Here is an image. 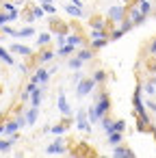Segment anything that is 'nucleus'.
Segmentation results:
<instances>
[{"label":"nucleus","mask_w":156,"mask_h":158,"mask_svg":"<svg viewBox=\"0 0 156 158\" xmlns=\"http://www.w3.org/2000/svg\"><path fill=\"white\" fill-rule=\"evenodd\" d=\"M98 123H102V130H104L106 134H108V132H113V119H108L106 115H104V117H102Z\"/></svg>","instance_id":"aec40b11"},{"label":"nucleus","mask_w":156,"mask_h":158,"mask_svg":"<svg viewBox=\"0 0 156 158\" xmlns=\"http://www.w3.org/2000/svg\"><path fill=\"white\" fill-rule=\"evenodd\" d=\"M63 9L70 13V15H74V18H82V7H78V5H63Z\"/></svg>","instance_id":"2eb2a0df"},{"label":"nucleus","mask_w":156,"mask_h":158,"mask_svg":"<svg viewBox=\"0 0 156 158\" xmlns=\"http://www.w3.org/2000/svg\"><path fill=\"white\" fill-rule=\"evenodd\" d=\"M91 56H93V54H91V50H80V52H78V59H80L82 63H85V61H89Z\"/></svg>","instance_id":"c756f323"},{"label":"nucleus","mask_w":156,"mask_h":158,"mask_svg":"<svg viewBox=\"0 0 156 158\" xmlns=\"http://www.w3.org/2000/svg\"><path fill=\"white\" fill-rule=\"evenodd\" d=\"M150 52H152V54H154V56H156V39H154V41H152V46H150Z\"/></svg>","instance_id":"ea45409f"},{"label":"nucleus","mask_w":156,"mask_h":158,"mask_svg":"<svg viewBox=\"0 0 156 158\" xmlns=\"http://www.w3.org/2000/svg\"><path fill=\"white\" fill-rule=\"evenodd\" d=\"M37 117H39V106H31V108L24 113V121H26V126H35Z\"/></svg>","instance_id":"9b49d317"},{"label":"nucleus","mask_w":156,"mask_h":158,"mask_svg":"<svg viewBox=\"0 0 156 158\" xmlns=\"http://www.w3.org/2000/svg\"><path fill=\"white\" fill-rule=\"evenodd\" d=\"M9 52H13V54H20V56H33V50H31L28 46H24V44H11Z\"/></svg>","instance_id":"1a4fd4ad"},{"label":"nucleus","mask_w":156,"mask_h":158,"mask_svg":"<svg viewBox=\"0 0 156 158\" xmlns=\"http://www.w3.org/2000/svg\"><path fill=\"white\" fill-rule=\"evenodd\" d=\"M100 37H104V31L102 28H93L91 31V39H100Z\"/></svg>","instance_id":"e433bc0d"},{"label":"nucleus","mask_w":156,"mask_h":158,"mask_svg":"<svg viewBox=\"0 0 156 158\" xmlns=\"http://www.w3.org/2000/svg\"><path fill=\"white\" fill-rule=\"evenodd\" d=\"M48 78H50V69H44V67H39V69L33 74L31 82H35V85H46V82H48Z\"/></svg>","instance_id":"0eeeda50"},{"label":"nucleus","mask_w":156,"mask_h":158,"mask_svg":"<svg viewBox=\"0 0 156 158\" xmlns=\"http://www.w3.org/2000/svg\"><path fill=\"white\" fill-rule=\"evenodd\" d=\"M93 89H95L93 78H80V80H78V87H76V95H78V98H85V95H89Z\"/></svg>","instance_id":"f03ea898"},{"label":"nucleus","mask_w":156,"mask_h":158,"mask_svg":"<svg viewBox=\"0 0 156 158\" xmlns=\"http://www.w3.org/2000/svg\"><path fill=\"white\" fill-rule=\"evenodd\" d=\"M35 35V28L33 26H26V28H20V31H15V39H28V37H33Z\"/></svg>","instance_id":"4468645a"},{"label":"nucleus","mask_w":156,"mask_h":158,"mask_svg":"<svg viewBox=\"0 0 156 158\" xmlns=\"http://www.w3.org/2000/svg\"><path fill=\"white\" fill-rule=\"evenodd\" d=\"M130 20H132V24H141V22L145 20V15H143V13H141L139 9H134V11L130 13Z\"/></svg>","instance_id":"5701e85b"},{"label":"nucleus","mask_w":156,"mask_h":158,"mask_svg":"<svg viewBox=\"0 0 156 158\" xmlns=\"http://www.w3.org/2000/svg\"><path fill=\"white\" fill-rule=\"evenodd\" d=\"M108 18H111V22H121L126 18V7H111Z\"/></svg>","instance_id":"6e6552de"},{"label":"nucleus","mask_w":156,"mask_h":158,"mask_svg":"<svg viewBox=\"0 0 156 158\" xmlns=\"http://www.w3.org/2000/svg\"><path fill=\"white\" fill-rule=\"evenodd\" d=\"M0 61L7 63V65H15V59H13V56H11V52H9V50H5L2 46H0Z\"/></svg>","instance_id":"dca6fc26"},{"label":"nucleus","mask_w":156,"mask_h":158,"mask_svg":"<svg viewBox=\"0 0 156 158\" xmlns=\"http://www.w3.org/2000/svg\"><path fill=\"white\" fill-rule=\"evenodd\" d=\"M152 82H154V85H156V76H154V80H152Z\"/></svg>","instance_id":"79ce46f5"},{"label":"nucleus","mask_w":156,"mask_h":158,"mask_svg":"<svg viewBox=\"0 0 156 158\" xmlns=\"http://www.w3.org/2000/svg\"><path fill=\"white\" fill-rule=\"evenodd\" d=\"M115 149H113V156H117V158H128V156H134V152L130 149V147H119V145H113Z\"/></svg>","instance_id":"ddd939ff"},{"label":"nucleus","mask_w":156,"mask_h":158,"mask_svg":"<svg viewBox=\"0 0 156 158\" xmlns=\"http://www.w3.org/2000/svg\"><path fill=\"white\" fill-rule=\"evenodd\" d=\"M9 22V18H7V13H0V26H5Z\"/></svg>","instance_id":"4c0bfd02"},{"label":"nucleus","mask_w":156,"mask_h":158,"mask_svg":"<svg viewBox=\"0 0 156 158\" xmlns=\"http://www.w3.org/2000/svg\"><path fill=\"white\" fill-rule=\"evenodd\" d=\"M121 35H124V31H121V28H119V31H115V33H113V39H119V37H121Z\"/></svg>","instance_id":"58836bf2"},{"label":"nucleus","mask_w":156,"mask_h":158,"mask_svg":"<svg viewBox=\"0 0 156 158\" xmlns=\"http://www.w3.org/2000/svg\"><path fill=\"white\" fill-rule=\"evenodd\" d=\"M124 130H126V121H124V119L113 121V132H124Z\"/></svg>","instance_id":"a878e982"},{"label":"nucleus","mask_w":156,"mask_h":158,"mask_svg":"<svg viewBox=\"0 0 156 158\" xmlns=\"http://www.w3.org/2000/svg\"><path fill=\"white\" fill-rule=\"evenodd\" d=\"M91 28H104V22L100 18H91Z\"/></svg>","instance_id":"473e14b6"},{"label":"nucleus","mask_w":156,"mask_h":158,"mask_svg":"<svg viewBox=\"0 0 156 158\" xmlns=\"http://www.w3.org/2000/svg\"><path fill=\"white\" fill-rule=\"evenodd\" d=\"M46 154H67V149H65V141L61 139V134H59L57 141H52V143L46 147Z\"/></svg>","instance_id":"39448f33"},{"label":"nucleus","mask_w":156,"mask_h":158,"mask_svg":"<svg viewBox=\"0 0 156 158\" xmlns=\"http://www.w3.org/2000/svg\"><path fill=\"white\" fill-rule=\"evenodd\" d=\"M76 48H72V46H67V44H63V46H59V56H67V54H72Z\"/></svg>","instance_id":"393cba45"},{"label":"nucleus","mask_w":156,"mask_h":158,"mask_svg":"<svg viewBox=\"0 0 156 158\" xmlns=\"http://www.w3.org/2000/svg\"><path fill=\"white\" fill-rule=\"evenodd\" d=\"M154 15H156V13H154Z\"/></svg>","instance_id":"c03bdc74"},{"label":"nucleus","mask_w":156,"mask_h":158,"mask_svg":"<svg viewBox=\"0 0 156 158\" xmlns=\"http://www.w3.org/2000/svg\"><path fill=\"white\" fill-rule=\"evenodd\" d=\"M2 13H7V18H9V22H15L18 18H20V11L11 5V2H5V7H2Z\"/></svg>","instance_id":"f8f14e48"},{"label":"nucleus","mask_w":156,"mask_h":158,"mask_svg":"<svg viewBox=\"0 0 156 158\" xmlns=\"http://www.w3.org/2000/svg\"><path fill=\"white\" fill-rule=\"evenodd\" d=\"M139 11H141V13L147 18V15L152 13V5L147 2V0H141V2H139Z\"/></svg>","instance_id":"4be33fe9"},{"label":"nucleus","mask_w":156,"mask_h":158,"mask_svg":"<svg viewBox=\"0 0 156 158\" xmlns=\"http://www.w3.org/2000/svg\"><path fill=\"white\" fill-rule=\"evenodd\" d=\"M121 22H124V24H121V31H124V33H128V31L134 26V24H132V20H121Z\"/></svg>","instance_id":"c9c22d12"},{"label":"nucleus","mask_w":156,"mask_h":158,"mask_svg":"<svg viewBox=\"0 0 156 158\" xmlns=\"http://www.w3.org/2000/svg\"><path fill=\"white\" fill-rule=\"evenodd\" d=\"M124 141V132H108V145H119Z\"/></svg>","instance_id":"a211bd4d"},{"label":"nucleus","mask_w":156,"mask_h":158,"mask_svg":"<svg viewBox=\"0 0 156 158\" xmlns=\"http://www.w3.org/2000/svg\"><path fill=\"white\" fill-rule=\"evenodd\" d=\"M39 7L44 9V13H50V15L57 13V7L52 5V0H44V2H39Z\"/></svg>","instance_id":"6ab92c4d"},{"label":"nucleus","mask_w":156,"mask_h":158,"mask_svg":"<svg viewBox=\"0 0 156 158\" xmlns=\"http://www.w3.org/2000/svg\"><path fill=\"white\" fill-rule=\"evenodd\" d=\"M26 126V121H24V117H18L15 121H7L2 128H5V134H9V136H13L20 128H24Z\"/></svg>","instance_id":"7ed1b4c3"},{"label":"nucleus","mask_w":156,"mask_h":158,"mask_svg":"<svg viewBox=\"0 0 156 158\" xmlns=\"http://www.w3.org/2000/svg\"><path fill=\"white\" fill-rule=\"evenodd\" d=\"M0 134H5V128H2V126H0Z\"/></svg>","instance_id":"a19ab883"},{"label":"nucleus","mask_w":156,"mask_h":158,"mask_svg":"<svg viewBox=\"0 0 156 158\" xmlns=\"http://www.w3.org/2000/svg\"><path fill=\"white\" fill-rule=\"evenodd\" d=\"M104 80H106V74H104V72H95V74H93V82H95V85H98V82H104Z\"/></svg>","instance_id":"7c9ffc66"},{"label":"nucleus","mask_w":156,"mask_h":158,"mask_svg":"<svg viewBox=\"0 0 156 158\" xmlns=\"http://www.w3.org/2000/svg\"><path fill=\"white\" fill-rule=\"evenodd\" d=\"M50 39H52V37H50V33H39V37H37L35 41H37V46H48V44H50Z\"/></svg>","instance_id":"b1692460"},{"label":"nucleus","mask_w":156,"mask_h":158,"mask_svg":"<svg viewBox=\"0 0 156 158\" xmlns=\"http://www.w3.org/2000/svg\"><path fill=\"white\" fill-rule=\"evenodd\" d=\"M143 91H145V95H156V85L154 82H145L143 85Z\"/></svg>","instance_id":"bb28decb"},{"label":"nucleus","mask_w":156,"mask_h":158,"mask_svg":"<svg viewBox=\"0 0 156 158\" xmlns=\"http://www.w3.org/2000/svg\"><path fill=\"white\" fill-rule=\"evenodd\" d=\"M54 59V52H50V50H46L44 54H41V63H48V61H52Z\"/></svg>","instance_id":"72a5a7b5"},{"label":"nucleus","mask_w":156,"mask_h":158,"mask_svg":"<svg viewBox=\"0 0 156 158\" xmlns=\"http://www.w3.org/2000/svg\"><path fill=\"white\" fill-rule=\"evenodd\" d=\"M65 44L72 46V48H80V46H82V39H80L78 35H67V37H65Z\"/></svg>","instance_id":"f3484780"},{"label":"nucleus","mask_w":156,"mask_h":158,"mask_svg":"<svg viewBox=\"0 0 156 158\" xmlns=\"http://www.w3.org/2000/svg\"><path fill=\"white\" fill-rule=\"evenodd\" d=\"M39 2H44V0H39Z\"/></svg>","instance_id":"37998d69"},{"label":"nucleus","mask_w":156,"mask_h":158,"mask_svg":"<svg viewBox=\"0 0 156 158\" xmlns=\"http://www.w3.org/2000/svg\"><path fill=\"white\" fill-rule=\"evenodd\" d=\"M13 143H15L13 139H7V141H5V139H0V152H5V154H7V152H11Z\"/></svg>","instance_id":"412c9836"},{"label":"nucleus","mask_w":156,"mask_h":158,"mask_svg":"<svg viewBox=\"0 0 156 158\" xmlns=\"http://www.w3.org/2000/svg\"><path fill=\"white\" fill-rule=\"evenodd\" d=\"M141 93H143V91H141V89H137V91H134V98H132V102H134V108H137V113L141 115V119H145V121H147V117H145V110H143L145 106H143Z\"/></svg>","instance_id":"9d476101"},{"label":"nucleus","mask_w":156,"mask_h":158,"mask_svg":"<svg viewBox=\"0 0 156 158\" xmlns=\"http://www.w3.org/2000/svg\"><path fill=\"white\" fill-rule=\"evenodd\" d=\"M108 108H111V98H108V93H106V91H100V93H98L95 104H91V106H89V110H87L89 123H98V121L108 113Z\"/></svg>","instance_id":"f257e3e1"},{"label":"nucleus","mask_w":156,"mask_h":158,"mask_svg":"<svg viewBox=\"0 0 156 158\" xmlns=\"http://www.w3.org/2000/svg\"><path fill=\"white\" fill-rule=\"evenodd\" d=\"M31 18H33V20H35V18H44V9L37 5V7L33 9V15H31Z\"/></svg>","instance_id":"f704fd0d"},{"label":"nucleus","mask_w":156,"mask_h":158,"mask_svg":"<svg viewBox=\"0 0 156 158\" xmlns=\"http://www.w3.org/2000/svg\"><path fill=\"white\" fill-rule=\"evenodd\" d=\"M57 106H59V113H61V115H65V117H72V106L67 104L65 91H59V100H57Z\"/></svg>","instance_id":"20e7f679"},{"label":"nucleus","mask_w":156,"mask_h":158,"mask_svg":"<svg viewBox=\"0 0 156 158\" xmlns=\"http://www.w3.org/2000/svg\"><path fill=\"white\" fill-rule=\"evenodd\" d=\"M108 44V39L106 37H100V39H93L91 41V48H102V46H106Z\"/></svg>","instance_id":"cd10ccee"},{"label":"nucleus","mask_w":156,"mask_h":158,"mask_svg":"<svg viewBox=\"0 0 156 158\" xmlns=\"http://www.w3.org/2000/svg\"><path fill=\"white\" fill-rule=\"evenodd\" d=\"M67 65H70V69H80V67H82V61L76 56V59H70V63H67Z\"/></svg>","instance_id":"c85d7f7f"},{"label":"nucleus","mask_w":156,"mask_h":158,"mask_svg":"<svg viewBox=\"0 0 156 158\" xmlns=\"http://www.w3.org/2000/svg\"><path fill=\"white\" fill-rule=\"evenodd\" d=\"M50 132L59 136V134H63V132H65V126H61V123H57V126H52V128H50Z\"/></svg>","instance_id":"2f4dec72"},{"label":"nucleus","mask_w":156,"mask_h":158,"mask_svg":"<svg viewBox=\"0 0 156 158\" xmlns=\"http://www.w3.org/2000/svg\"><path fill=\"white\" fill-rule=\"evenodd\" d=\"M76 128H78V130H89V128H91V123H89V117H87V110H85V108H80V110L76 113Z\"/></svg>","instance_id":"423d86ee"}]
</instances>
